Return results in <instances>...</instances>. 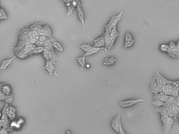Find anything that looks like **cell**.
Instances as JSON below:
<instances>
[{"label":"cell","instance_id":"30","mask_svg":"<svg viewBox=\"0 0 179 134\" xmlns=\"http://www.w3.org/2000/svg\"><path fill=\"white\" fill-rule=\"evenodd\" d=\"M160 49L162 52L167 53L168 51H169V49H170V46H169V45H167V44H162L160 47Z\"/></svg>","mask_w":179,"mask_h":134},{"label":"cell","instance_id":"20","mask_svg":"<svg viewBox=\"0 0 179 134\" xmlns=\"http://www.w3.org/2000/svg\"><path fill=\"white\" fill-rule=\"evenodd\" d=\"M51 40L53 43L54 48L56 49L57 51H60V52H63L64 51V48L62 45V44L60 43V42H57L56 40H55L53 38L51 37Z\"/></svg>","mask_w":179,"mask_h":134},{"label":"cell","instance_id":"31","mask_svg":"<svg viewBox=\"0 0 179 134\" xmlns=\"http://www.w3.org/2000/svg\"><path fill=\"white\" fill-rule=\"evenodd\" d=\"M14 101V97L13 94L7 95L5 97V102L6 103H7L8 104H11Z\"/></svg>","mask_w":179,"mask_h":134},{"label":"cell","instance_id":"40","mask_svg":"<svg viewBox=\"0 0 179 134\" xmlns=\"http://www.w3.org/2000/svg\"><path fill=\"white\" fill-rule=\"evenodd\" d=\"M175 120H177L179 122V114L177 116V118L175 119Z\"/></svg>","mask_w":179,"mask_h":134},{"label":"cell","instance_id":"19","mask_svg":"<svg viewBox=\"0 0 179 134\" xmlns=\"http://www.w3.org/2000/svg\"><path fill=\"white\" fill-rule=\"evenodd\" d=\"M117 60V57L116 56H111L110 57H106L105 58L104 62H103V64L105 66H110L116 62Z\"/></svg>","mask_w":179,"mask_h":134},{"label":"cell","instance_id":"17","mask_svg":"<svg viewBox=\"0 0 179 134\" xmlns=\"http://www.w3.org/2000/svg\"><path fill=\"white\" fill-rule=\"evenodd\" d=\"M16 56H17L16 55V56H14L13 57L11 58L10 59L3 60L1 62L0 70H5L7 68V67L12 63V62H13L14 60L15 59Z\"/></svg>","mask_w":179,"mask_h":134},{"label":"cell","instance_id":"35","mask_svg":"<svg viewBox=\"0 0 179 134\" xmlns=\"http://www.w3.org/2000/svg\"><path fill=\"white\" fill-rule=\"evenodd\" d=\"M172 84L173 86H175V88H176L179 91V80L173 81Z\"/></svg>","mask_w":179,"mask_h":134},{"label":"cell","instance_id":"21","mask_svg":"<svg viewBox=\"0 0 179 134\" xmlns=\"http://www.w3.org/2000/svg\"><path fill=\"white\" fill-rule=\"evenodd\" d=\"M104 50L105 51V47H94L93 46L92 48L88 52L85 53V56H90L91 55H94L95 53H98L100 51Z\"/></svg>","mask_w":179,"mask_h":134},{"label":"cell","instance_id":"28","mask_svg":"<svg viewBox=\"0 0 179 134\" xmlns=\"http://www.w3.org/2000/svg\"><path fill=\"white\" fill-rule=\"evenodd\" d=\"M45 48L43 46H36V45L35 48L33 51V54H38L40 53H43V52L44 51Z\"/></svg>","mask_w":179,"mask_h":134},{"label":"cell","instance_id":"33","mask_svg":"<svg viewBox=\"0 0 179 134\" xmlns=\"http://www.w3.org/2000/svg\"><path fill=\"white\" fill-rule=\"evenodd\" d=\"M49 37H47L45 35H40L39 36V38H38V40L40 41V42H44L46 41L47 40L49 39Z\"/></svg>","mask_w":179,"mask_h":134},{"label":"cell","instance_id":"27","mask_svg":"<svg viewBox=\"0 0 179 134\" xmlns=\"http://www.w3.org/2000/svg\"><path fill=\"white\" fill-rule=\"evenodd\" d=\"M79 47L82 49V51H84L85 53H86L88 52L92 48L93 46H91L88 44H83L80 45Z\"/></svg>","mask_w":179,"mask_h":134},{"label":"cell","instance_id":"9","mask_svg":"<svg viewBox=\"0 0 179 134\" xmlns=\"http://www.w3.org/2000/svg\"><path fill=\"white\" fill-rule=\"evenodd\" d=\"M145 100L144 99H135V100H129L120 102L119 105L121 107L123 108H129L130 106L134 105L140 102H144Z\"/></svg>","mask_w":179,"mask_h":134},{"label":"cell","instance_id":"2","mask_svg":"<svg viewBox=\"0 0 179 134\" xmlns=\"http://www.w3.org/2000/svg\"><path fill=\"white\" fill-rule=\"evenodd\" d=\"M161 121L163 130L164 133L168 134L171 132V128L173 124L175 123V119L172 117L169 116L167 115H161Z\"/></svg>","mask_w":179,"mask_h":134},{"label":"cell","instance_id":"32","mask_svg":"<svg viewBox=\"0 0 179 134\" xmlns=\"http://www.w3.org/2000/svg\"><path fill=\"white\" fill-rule=\"evenodd\" d=\"M169 46H170V49H169V51H177V45H176V43H175V42H173L172 40H171V39H170V40Z\"/></svg>","mask_w":179,"mask_h":134},{"label":"cell","instance_id":"3","mask_svg":"<svg viewBox=\"0 0 179 134\" xmlns=\"http://www.w3.org/2000/svg\"><path fill=\"white\" fill-rule=\"evenodd\" d=\"M7 106V103H6L2 111L1 116V119H0V127L6 128L7 129H8L10 131V130H11L10 128L11 121L10 120V119L7 116V112H6Z\"/></svg>","mask_w":179,"mask_h":134},{"label":"cell","instance_id":"6","mask_svg":"<svg viewBox=\"0 0 179 134\" xmlns=\"http://www.w3.org/2000/svg\"><path fill=\"white\" fill-rule=\"evenodd\" d=\"M121 117H122V114L120 113L118 114L115 117L114 119H113L111 123V127L117 134L119 133L120 126L122 124Z\"/></svg>","mask_w":179,"mask_h":134},{"label":"cell","instance_id":"1","mask_svg":"<svg viewBox=\"0 0 179 134\" xmlns=\"http://www.w3.org/2000/svg\"><path fill=\"white\" fill-rule=\"evenodd\" d=\"M123 14H124V12L122 11L117 15L111 16L108 23L107 24L104 25V29H105L104 32L107 33H110L112 29L115 26H117L118 23L122 19Z\"/></svg>","mask_w":179,"mask_h":134},{"label":"cell","instance_id":"42","mask_svg":"<svg viewBox=\"0 0 179 134\" xmlns=\"http://www.w3.org/2000/svg\"><path fill=\"white\" fill-rule=\"evenodd\" d=\"M27 0H22V1L23 2H25V1H27Z\"/></svg>","mask_w":179,"mask_h":134},{"label":"cell","instance_id":"29","mask_svg":"<svg viewBox=\"0 0 179 134\" xmlns=\"http://www.w3.org/2000/svg\"><path fill=\"white\" fill-rule=\"evenodd\" d=\"M152 104L156 108H160V107H162V106H164V102L161 101H160V100H153Z\"/></svg>","mask_w":179,"mask_h":134},{"label":"cell","instance_id":"16","mask_svg":"<svg viewBox=\"0 0 179 134\" xmlns=\"http://www.w3.org/2000/svg\"><path fill=\"white\" fill-rule=\"evenodd\" d=\"M121 36L119 33L118 31L117 28V26H115L113 27L112 30L110 33V36L111 42V46L113 47L115 45V42L116 40V39L119 36Z\"/></svg>","mask_w":179,"mask_h":134},{"label":"cell","instance_id":"37","mask_svg":"<svg viewBox=\"0 0 179 134\" xmlns=\"http://www.w3.org/2000/svg\"><path fill=\"white\" fill-rule=\"evenodd\" d=\"M175 104L179 108V95L178 97H175Z\"/></svg>","mask_w":179,"mask_h":134},{"label":"cell","instance_id":"5","mask_svg":"<svg viewBox=\"0 0 179 134\" xmlns=\"http://www.w3.org/2000/svg\"><path fill=\"white\" fill-rule=\"evenodd\" d=\"M43 56L44 58L46 61H51L55 64L59 60L57 55H56L54 51H49L45 49L44 51L43 52Z\"/></svg>","mask_w":179,"mask_h":134},{"label":"cell","instance_id":"15","mask_svg":"<svg viewBox=\"0 0 179 134\" xmlns=\"http://www.w3.org/2000/svg\"><path fill=\"white\" fill-rule=\"evenodd\" d=\"M43 69H45L48 72L49 75H53L56 68L55 64L51 61H46L44 67H43Z\"/></svg>","mask_w":179,"mask_h":134},{"label":"cell","instance_id":"39","mask_svg":"<svg viewBox=\"0 0 179 134\" xmlns=\"http://www.w3.org/2000/svg\"><path fill=\"white\" fill-rule=\"evenodd\" d=\"M176 45H177V51L179 52V40H178V42H177V43H176Z\"/></svg>","mask_w":179,"mask_h":134},{"label":"cell","instance_id":"23","mask_svg":"<svg viewBox=\"0 0 179 134\" xmlns=\"http://www.w3.org/2000/svg\"><path fill=\"white\" fill-rule=\"evenodd\" d=\"M42 46L44 47L45 49L49 50V51H54V50L53 43H52V42L50 38L47 40L46 41L44 42Z\"/></svg>","mask_w":179,"mask_h":134},{"label":"cell","instance_id":"36","mask_svg":"<svg viewBox=\"0 0 179 134\" xmlns=\"http://www.w3.org/2000/svg\"><path fill=\"white\" fill-rule=\"evenodd\" d=\"M5 97H6L5 95L1 91H0V100L1 101H5Z\"/></svg>","mask_w":179,"mask_h":134},{"label":"cell","instance_id":"11","mask_svg":"<svg viewBox=\"0 0 179 134\" xmlns=\"http://www.w3.org/2000/svg\"><path fill=\"white\" fill-rule=\"evenodd\" d=\"M6 112L7 115L10 121L15 119L16 118V113H17V108L13 106L10 105L7 103Z\"/></svg>","mask_w":179,"mask_h":134},{"label":"cell","instance_id":"8","mask_svg":"<svg viewBox=\"0 0 179 134\" xmlns=\"http://www.w3.org/2000/svg\"><path fill=\"white\" fill-rule=\"evenodd\" d=\"M24 123V119H23L22 117L11 121L10 125V130H20Z\"/></svg>","mask_w":179,"mask_h":134},{"label":"cell","instance_id":"14","mask_svg":"<svg viewBox=\"0 0 179 134\" xmlns=\"http://www.w3.org/2000/svg\"><path fill=\"white\" fill-rule=\"evenodd\" d=\"M0 88H1V91L5 95V96L13 94L12 92V88L11 86L9 84L7 83H1L0 84Z\"/></svg>","mask_w":179,"mask_h":134},{"label":"cell","instance_id":"34","mask_svg":"<svg viewBox=\"0 0 179 134\" xmlns=\"http://www.w3.org/2000/svg\"><path fill=\"white\" fill-rule=\"evenodd\" d=\"M9 130L5 127H1L0 134H9Z\"/></svg>","mask_w":179,"mask_h":134},{"label":"cell","instance_id":"25","mask_svg":"<svg viewBox=\"0 0 179 134\" xmlns=\"http://www.w3.org/2000/svg\"><path fill=\"white\" fill-rule=\"evenodd\" d=\"M86 56L84 55L83 56L81 57H78L76 58V60L78 64H80V66L81 67V69H83L85 67V64H86Z\"/></svg>","mask_w":179,"mask_h":134},{"label":"cell","instance_id":"26","mask_svg":"<svg viewBox=\"0 0 179 134\" xmlns=\"http://www.w3.org/2000/svg\"><path fill=\"white\" fill-rule=\"evenodd\" d=\"M8 18L9 17L7 15L6 10L1 7V10H0V20H7L8 19Z\"/></svg>","mask_w":179,"mask_h":134},{"label":"cell","instance_id":"24","mask_svg":"<svg viewBox=\"0 0 179 134\" xmlns=\"http://www.w3.org/2000/svg\"><path fill=\"white\" fill-rule=\"evenodd\" d=\"M175 97L170 96L169 97V99L164 102V106L166 108H171L175 105Z\"/></svg>","mask_w":179,"mask_h":134},{"label":"cell","instance_id":"38","mask_svg":"<svg viewBox=\"0 0 179 134\" xmlns=\"http://www.w3.org/2000/svg\"><path fill=\"white\" fill-rule=\"evenodd\" d=\"M85 68L87 69H90L91 68V64L89 63H87L85 64Z\"/></svg>","mask_w":179,"mask_h":134},{"label":"cell","instance_id":"4","mask_svg":"<svg viewBox=\"0 0 179 134\" xmlns=\"http://www.w3.org/2000/svg\"><path fill=\"white\" fill-rule=\"evenodd\" d=\"M179 91L172 83L166 84L162 87V92L169 96L178 97L179 96Z\"/></svg>","mask_w":179,"mask_h":134},{"label":"cell","instance_id":"12","mask_svg":"<svg viewBox=\"0 0 179 134\" xmlns=\"http://www.w3.org/2000/svg\"><path fill=\"white\" fill-rule=\"evenodd\" d=\"M87 37L94 42V46L97 47H105V40L104 33L102 34V36L97 38L96 39H94L88 35L87 36Z\"/></svg>","mask_w":179,"mask_h":134},{"label":"cell","instance_id":"18","mask_svg":"<svg viewBox=\"0 0 179 134\" xmlns=\"http://www.w3.org/2000/svg\"><path fill=\"white\" fill-rule=\"evenodd\" d=\"M170 97V96L166 94L163 92H160L158 93L154 94V96L153 97V100H160V101L165 102Z\"/></svg>","mask_w":179,"mask_h":134},{"label":"cell","instance_id":"7","mask_svg":"<svg viewBox=\"0 0 179 134\" xmlns=\"http://www.w3.org/2000/svg\"><path fill=\"white\" fill-rule=\"evenodd\" d=\"M162 87L163 86L160 85L158 83L156 80L155 79V77H153L152 79L151 80L150 86V91L151 93L154 94L162 92Z\"/></svg>","mask_w":179,"mask_h":134},{"label":"cell","instance_id":"10","mask_svg":"<svg viewBox=\"0 0 179 134\" xmlns=\"http://www.w3.org/2000/svg\"><path fill=\"white\" fill-rule=\"evenodd\" d=\"M155 79L157 82V83L159 84L160 85L162 86H164L168 84H170L172 83L173 81L170 80L166 79L165 77H164L162 75H161L159 72H157L155 74Z\"/></svg>","mask_w":179,"mask_h":134},{"label":"cell","instance_id":"22","mask_svg":"<svg viewBox=\"0 0 179 134\" xmlns=\"http://www.w3.org/2000/svg\"><path fill=\"white\" fill-rule=\"evenodd\" d=\"M169 111V108H166L165 106H162L160 108H156L155 109V112L159 113L160 115H168Z\"/></svg>","mask_w":179,"mask_h":134},{"label":"cell","instance_id":"13","mask_svg":"<svg viewBox=\"0 0 179 134\" xmlns=\"http://www.w3.org/2000/svg\"><path fill=\"white\" fill-rule=\"evenodd\" d=\"M76 10L77 12L78 17L80 20V22L81 23L83 26L85 27V15H84V11L82 8V5L80 1L77 6L76 7Z\"/></svg>","mask_w":179,"mask_h":134},{"label":"cell","instance_id":"41","mask_svg":"<svg viewBox=\"0 0 179 134\" xmlns=\"http://www.w3.org/2000/svg\"><path fill=\"white\" fill-rule=\"evenodd\" d=\"M71 133V132H66V133H67V134H68V133Z\"/></svg>","mask_w":179,"mask_h":134}]
</instances>
